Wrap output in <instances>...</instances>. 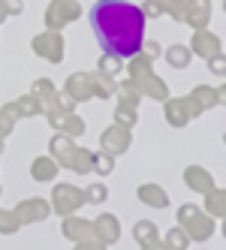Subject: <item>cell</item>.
<instances>
[{
	"label": "cell",
	"mask_w": 226,
	"mask_h": 250,
	"mask_svg": "<svg viewBox=\"0 0 226 250\" xmlns=\"http://www.w3.org/2000/svg\"><path fill=\"white\" fill-rule=\"evenodd\" d=\"M91 27L103 51L112 58H133L142 48L145 15L130 0H97L91 9Z\"/></svg>",
	"instance_id": "6da1fadb"
}]
</instances>
